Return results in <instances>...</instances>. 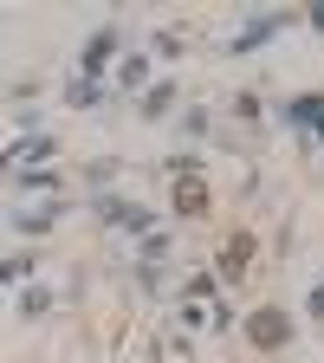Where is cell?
I'll return each mask as SVG.
<instances>
[{
    "instance_id": "7",
    "label": "cell",
    "mask_w": 324,
    "mask_h": 363,
    "mask_svg": "<svg viewBox=\"0 0 324 363\" xmlns=\"http://www.w3.org/2000/svg\"><path fill=\"white\" fill-rule=\"evenodd\" d=\"M111 227H123V234H156V214L150 208H136V201H98Z\"/></svg>"
},
{
    "instance_id": "18",
    "label": "cell",
    "mask_w": 324,
    "mask_h": 363,
    "mask_svg": "<svg viewBox=\"0 0 324 363\" xmlns=\"http://www.w3.org/2000/svg\"><path fill=\"white\" fill-rule=\"evenodd\" d=\"M305 305H311V318H324V279H318V286L305 292Z\"/></svg>"
},
{
    "instance_id": "13",
    "label": "cell",
    "mask_w": 324,
    "mask_h": 363,
    "mask_svg": "<svg viewBox=\"0 0 324 363\" xmlns=\"http://www.w3.org/2000/svg\"><path fill=\"white\" fill-rule=\"evenodd\" d=\"M13 189H33V195H52V189H59V175H52V169H13Z\"/></svg>"
},
{
    "instance_id": "17",
    "label": "cell",
    "mask_w": 324,
    "mask_h": 363,
    "mask_svg": "<svg viewBox=\"0 0 324 363\" xmlns=\"http://www.w3.org/2000/svg\"><path fill=\"white\" fill-rule=\"evenodd\" d=\"M169 175H201V156H169Z\"/></svg>"
},
{
    "instance_id": "19",
    "label": "cell",
    "mask_w": 324,
    "mask_h": 363,
    "mask_svg": "<svg viewBox=\"0 0 324 363\" xmlns=\"http://www.w3.org/2000/svg\"><path fill=\"white\" fill-rule=\"evenodd\" d=\"M311 26H318V33H324V0H311Z\"/></svg>"
},
{
    "instance_id": "1",
    "label": "cell",
    "mask_w": 324,
    "mask_h": 363,
    "mask_svg": "<svg viewBox=\"0 0 324 363\" xmlns=\"http://www.w3.org/2000/svg\"><path fill=\"white\" fill-rule=\"evenodd\" d=\"M279 123H292V130H305V136H311V143H324V91L286 98V104H279Z\"/></svg>"
},
{
    "instance_id": "12",
    "label": "cell",
    "mask_w": 324,
    "mask_h": 363,
    "mask_svg": "<svg viewBox=\"0 0 324 363\" xmlns=\"http://www.w3.org/2000/svg\"><path fill=\"white\" fill-rule=\"evenodd\" d=\"M143 78H150V59H136V52H123V59H117V91H136Z\"/></svg>"
},
{
    "instance_id": "2",
    "label": "cell",
    "mask_w": 324,
    "mask_h": 363,
    "mask_svg": "<svg viewBox=\"0 0 324 363\" xmlns=\"http://www.w3.org/2000/svg\"><path fill=\"white\" fill-rule=\"evenodd\" d=\"M247 337H253V350H286L292 318H286V311H272V305H259V311H247Z\"/></svg>"
},
{
    "instance_id": "8",
    "label": "cell",
    "mask_w": 324,
    "mask_h": 363,
    "mask_svg": "<svg viewBox=\"0 0 324 363\" xmlns=\"http://www.w3.org/2000/svg\"><path fill=\"white\" fill-rule=\"evenodd\" d=\"M52 220H59V201H39V208H20V214H13V227H20V234H45Z\"/></svg>"
},
{
    "instance_id": "16",
    "label": "cell",
    "mask_w": 324,
    "mask_h": 363,
    "mask_svg": "<svg viewBox=\"0 0 324 363\" xmlns=\"http://www.w3.org/2000/svg\"><path fill=\"white\" fill-rule=\"evenodd\" d=\"M169 253V234H143V266H156Z\"/></svg>"
},
{
    "instance_id": "5",
    "label": "cell",
    "mask_w": 324,
    "mask_h": 363,
    "mask_svg": "<svg viewBox=\"0 0 324 363\" xmlns=\"http://www.w3.org/2000/svg\"><path fill=\"white\" fill-rule=\"evenodd\" d=\"M208 208H214L208 182H201V175H175V214H181V220H201Z\"/></svg>"
},
{
    "instance_id": "9",
    "label": "cell",
    "mask_w": 324,
    "mask_h": 363,
    "mask_svg": "<svg viewBox=\"0 0 324 363\" xmlns=\"http://www.w3.org/2000/svg\"><path fill=\"white\" fill-rule=\"evenodd\" d=\"M169 104H175V78H156L143 91V117H169Z\"/></svg>"
},
{
    "instance_id": "15",
    "label": "cell",
    "mask_w": 324,
    "mask_h": 363,
    "mask_svg": "<svg viewBox=\"0 0 324 363\" xmlns=\"http://www.w3.org/2000/svg\"><path fill=\"white\" fill-rule=\"evenodd\" d=\"M0 279H7V286H26V279H33V259H20V253L0 259Z\"/></svg>"
},
{
    "instance_id": "11",
    "label": "cell",
    "mask_w": 324,
    "mask_h": 363,
    "mask_svg": "<svg viewBox=\"0 0 324 363\" xmlns=\"http://www.w3.org/2000/svg\"><path fill=\"white\" fill-rule=\"evenodd\" d=\"M45 156H52V136H26V143H13L7 150V162L20 169V162H45Z\"/></svg>"
},
{
    "instance_id": "4",
    "label": "cell",
    "mask_w": 324,
    "mask_h": 363,
    "mask_svg": "<svg viewBox=\"0 0 324 363\" xmlns=\"http://www.w3.org/2000/svg\"><path fill=\"white\" fill-rule=\"evenodd\" d=\"M279 26H286V13H253V20H247L234 39H227V59H240V52H253V45H266Z\"/></svg>"
},
{
    "instance_id": "3",
    "label": "cell",
    "mask_w": 324,
    "mask_h": 363,
    "mask_svg": "<svg viewBox=\"0 0 324 363\" xmlns=\"http://www.w3.org/2000/svg\"><path fill=\"white\" fill-rule=\"evenodd\" d=\"M111 52H117V26H98V33L84 39V52H78V78L111 72Z\"/></svg>"
},
{
    "instance_id": "10",
    "label": "cell",
    "mask_w": 324,
    "mask_h": 363,
    "mask_svg": "<svg viewBox=\"0 0 324 363\" xmlns=\"http://www.w3.org/2000/svg\"><path fill=\"white\" fill-rule=\"evenodd\" d=\"M98 98H104V91H98V78H65V104H72V111H91Z\"/></svg>"
},
{
    "instance_id": "14",
    "label": "cell",
    "mask_w": 324,
    "mask_h": 363,
    "mask_svg": "<svg viewBox=\"0 0 324 363\" xmlns=\"http://www.w3.org/2000/svg\"><path fill=\"white\" fill-rule=\"evenodd\" d=\"M45 305H52V292H45V286H26V292H20V318H39Z\"/></svg>"
},
{
    "instance_id": "6",
    "label": "cell",
    "mask_w": 324,
    "mask_h": 363,
    "mask_svg": "<svg viewBox=\"0 0 324 363\" xmlns=\"http://www.w3.org/2000/svg\"><path fill=\"white\" fill-rule=\"evenodd\" d=\"M247 259H253V234H234V240L220 247V259H214V279L240 286V279H247Z\"/></svg>"
}]
</instances>
